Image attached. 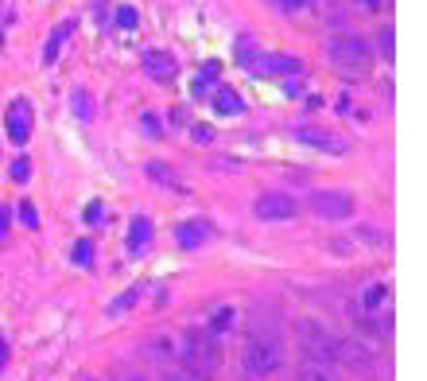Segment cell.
Wrapping results in <instances>:
<instances>
[{"label": "cell", "instance_id": "6da1fadb", "mask_svg": "<svg viewBox=\"0 0 427 381\" xmlns=\"http://www.w3.org/2000/svg\"><path fill=\"white\" fill-rule=\"evenodd\" d=\"M245 373L249 378H272L276 369L284 366V343H280V334L272 327H257V331L245 339Z\"/></svg>", "mask_w": 427, "mask_h": 381}, {"label": "cell", "instance_id": "7a4b0ae2", "mask_svg": "<svg viewBox=\"0 0 427 381\" xmlns=\"http://www.w3.org/2000/svg\"><path fill=\"white\" fill-rule=\"evenodd\" d=\"M179 362H183V369L187 373H194V378L210 381L214 373H218V366H222V346H218V339L206 331H187L183 339H179Z\"/></svg>", "mask_w": 427, "mask_h": 381}, {"label": "cell", "instance_id": "3957f363", "mask_svg": "<svg viewBox=\"0 0 427 381\" xmlns=\"http://www.w3.org/2000/svg\"><path fill=\"white\" fill-rule=\"evenodd\" d=\"M296 339H299L303 354H307L311 362H326V366H338V362H342L346 339H342V334H334L331 327H322L319 319H299Z\"/></svg>", "mask_w": 427, "mask_h": 381}, {"label": "cell", "instance_id": "277c9868", "mask_svg": "<svg viewBox=\"0 0 427 381\" xmlns=\"http://www.w3.org/2000/svg\"><path fill=\"white\" fill-rule=\"evenodd\" d=\"M326 59H331V66L338 74H346V78H357V74L369 71V62H373V51H369V43L361 36H354V32H342V36H331V43H326Z\"/></svg>", "mask_w": 427, "mask_h": 381}, {"label": "cell", "instance_id": "5b68a950", "mask_svg": "<svg viewBox=\"0 0 427 381\" xmlns=\"http://www.w3.org/2000/svg\"><path fill=\"white\" fill-rule=\"evenodd\" d=\"M311 214L326 222H346L354 214V195L350 190H315L311 195Z\"/></svg>", "mask_w": 427, "mask_h": 381}, {"label": "cell", "instance_id": "8992f818", "mask_svg": "<svg viewBox=\"0 0 427 381\" xmlns=\"http://www.w3.org/2000/svg\"><path fill=\"white\" fill-rule=\"evenodd\" d=\"M249 71L257 78H296V74H303V59H296V55H257L249 62Z\"/></svg>", "mask_w": 427, "mask_h": 381}, {"label": "cell", "instance_id": "52a82bcc", "mask_svg": "<svg viewBox=\"0 0 427 381\" xmlns=\"http://www.w3.org/2000/svg\"><path fill=\"white\" fill-rule=\"evenodd\" d=\"M296 199L292 195H261L257 203H253V218H261V222H287V218H296Z\"/></svg>", "mask_w": 427, "mask_h": 381}, {"label": "cell", "instance_id": "ba28073f", "mask_svg": "<svg viewBox=\"0 0 427 381\" xmlns=\"http://www.w3.org/2000/svg\"><path fill=\"white\" fill-rule=\"evenodd\" d=\"M4 132L12 136V144H27L31 140V101L27 97H16L8 113H4Z\"/></svg>", "mask_w": 427, "mask_h": 381}, {"label": "cell", "instance_id": "9c48e42d", "mask_svg": "<svg viewBox=\"0 0 427 381\" xmlns=\"http://www.w3.org/2000/svg\"><path fill=\"white\" fill-rule=\"evenodd\" d=\"M140 66H144V74H148L152 82H159V86H171L179 78V59L175 55H167V51H144Z\"/></svg>", "mask_w": 427, "mask_h": 381}, {"label": "cell", "instance_id": "30bf717a", "mask_svg": "<svg viewBox=\"0 0 427 381\" xmlns=\"http://www.w3.org/2000/svg\"><path fill=\"white\" fill-rule=\"evenodd\" d=\"M210 238H214V226L206 222V218H190V222L175 226V245L179 249H202Z\"/></svg>", "mask_w": 427, "mask_h": 381}, {"label": "cell", "instance_id": "8fae6325", "mask_svg": "<svg viewBox=\"0 0 427 381\" xmlns=\"http://www.w3.org/2000/svg\"><path fill=\"white\" fill-rule=\"evenodd\" d=\"M296 136L311 148H322V152H346V140L331 129H319V125H296Z\"/></svg>", "mask_w": 427, "mask_h": 381}, {"label": "cell", "instance_id": "7c38bea8", "mask_svg": "<svg viewBox=\"0 0 427 381\" xmlns=\"http://www.w3.org/2000/svg\"><path fill=\"white\" fill-rule=\"evenodd\" d=\"M210 97H214V113H222V117H241L245 113V97L233 86H218Z\"/></svg>", "mask_w": 427, "mask_h": 381}, {"label": "cell", "instance_id": "4fadbf2b", "mask_svg": "<svg viewBox=\"0 0 427 381\" xmlns=\"http://www.w3.org/2000/svg\"><path fill=\"white\" fill-rule=\"evenodd\" d=\"M74 32H78V20H62L59 27H55V32H51V39H47V47H43V66H51V62L59 59V51L66 47V39L74 36Z\"/></svg>", "mask_w": 427, "mask_h": 381}, {"label": "cell", "instance_id": "5bb4252c", "mask_svg": "<svg viewBox=\"0 0 427 381\" xmlns=\"http://www.w3.org/2000/svg\"><path fill=\"white\" fill-rule=\"evenodd\" d=\"M148 241H152V222L148 218H132V226H129V253H144L148 249Z\"/></svg>", "mask_w": 427, "mask_h": 381}, {"label": "cell", "instance_id": "9a60e30c", "mask_svg": "<svg viewBox=\"0 0 427 381\" xmlns=\"http://www.w3.org/2000/svg\"><path fill=\"white\" fill-rule=\"evenodd\" d=\"M218 71H222L218 62H206V66H202L198 78H194V86H190V90H194V97H206V94H214V90H218Z\"/></svg>", "mask_w": 427, "mask_h": 381}, {"label": "cell", "instance_id": "2e32d148", "mask_svg": "<svg viewBox=\"0 0 427 381\" xmlns=\"http://www.w3.org/2000/svg\"><path fill=\"white\" fill-rule=\"evenodd\" d=\"M299 381H338V373H334V366H326V362H303L299 366Z\"/></svg>", "mask_w": 427, "mask_h": 381}, {"label": "cell", "instance_id": "e0dca14e", "mask_svg": "<svg viewBox=\"0 0 427 381\" xmlns=\"http://www.w3.org/2000/svg\"><path fill=\"white\" fill-rule=\"evenodd\" d=\"M233 323H237V311H233V308H218V311L210 315V331H206V334L222 339V334L233 331Z\"/></svg>", "mask_w": 427, "mask_h": 381}, {"label": "cell", "instance_id": "ac0fdd59", "mask_svg": "<svg viewBox=\"0 0 427 381\" xmlns=\"http://www.w3.org/2000/svg\"><path fill=\"white\" fill-rule=\"evenodd\" d=\"M70 257H74V265H78V269H94V241L78 238V241H74V249H70Z\"/></svg>", "mask_w": 427, "mask_h": 381}, {"label": "cell", "instance_id": "d6986e66", "mask_svg": "<svg viewBox=\"0 0 427 381\" xmlns=\"http://www.w3.org/2000/svg\"><path fill=\"white\" fill-rule=\"evenodd\" d=\"M70 106H74V113H78L82 121H94V97H90V90H74Z\"/></svg>", "mask_w": 427, "mask_h": 381}, {"label": "cell", "instance_id": "ffe728a7", "mask_svg": "<svg viewBox=\"0 0 427 381\" xmlns=\"http://www.w3.org/2000/svg\"><path fill=\"white\" fill-rule=\"evenodd\" d=\"M148 175H152L159 187H179V175L167 164H159V160H152V164H148Z\"/></svg>", "mask_w": 427, "mask_h": 381}, {"label": "cell", "instance_id": "44dd1931", "mask_svg": "<svg viewBox=\"0 0 427 381\" xmlns=\"http://www.w3.org/2000/svg\"><path fill=\"white\" fill-rule=\"evenodd\" d=\"M392 43H396V27L385 24V27H380V55H385V62L396 59V47H392Z\"/></svg>", "mask_w": 427, "mask_h": 381}, {"label": "cell", "instance_id": "7402d4cb", "mask_svg": "<svg viewBox=\"0 0 427 381\" xmlns=\"http://www.w3.org/2000/svg\"><path fill=\"white\" fill-rule=\"evenodd\" d=\"M140 24V12L132 8V4H125V8H117V27L120 32H132V27Z\"/></svg>", "mask_w": 427, "mask_h": 381}, {"label": "cell", "instance_id": "603a6c76", "mask_svg": "<svg viewBox=\"0 0 427 381\" xmlns=\"http://www.w3.org/2000/svg\"><path fill=\"white\" fill-rule=\"evenodd\" d=\"M136 299H140V288H129V292H125V296H120V299H113V304H109V315H117V311L132 308Z\"/></svg>", "mask_w": 427, "mask_h": 381}, {"label": "cell", "instance_id": "cb8c5ba5", "mask_svg": "<svg viewBox=\"0 0 427 381\" xmlns=\"http://www.w3.org/2000/svg\"><path fill=\"white\" fill-rule=\"evenodd\" d=\"M12 179L16 183H27V179H31V160H24V156L12 160Z\"/></svg>", "mask_w": 427, "mask_h": 381}, {"label": "cell", "instance_id": "d4e9b609", "mask_svg": "<svg viewBox=\"0 0 427 381\" xmlns=\"http://www.w3.org/2000/svg\"><path fill=\"white\" fill-rule=\"evenodd\" d=\"M190 140L206 148V144H214V129H210V125H194V129H190Z\"/></svg>", "mask_w": 427, "mask_h": 381}, {"label": "cell", "instance_id": "484cf974", "mask_svg": "<svg viewBox=\"0 0 427 381\" xmlns=\"http://www.w3.org/2000/svg\"><path fill=\"white\" fill-rule=\"evenodd\" d=\"M20 218H24V226H27V230H36V226H39V214H36V206H31V203H20Z\"/></svg>", "mask_w": 427, "mask_h": 381}, {"label": "cell", "instance_id": "4316f807", "mask_svg": "<svg viewBox=\"0 0 427 381\" xmlns=\"http://www.w3.org/2000/svg\"><path fill=\"white\" fill-rule=\"evenodd\" d=\"M144 132H148L152 140H164V129H159V121H155L152 113H144Z\"/></svg>", "mask_w": 427, "mask_h": 381}, {"label": "cell", "instance_id": "83f0119b", "mask_svg": "<svg viewBox=\"0 0 427 381\" xmlns=\"http://www.w3.org/2000/svg\"><path fill=\"white\" fill-rule=\"evenodd\" d=\"M280 4V12H303V8H311L315 0H276Z\"/></svg>", "mask_w": 427, "mask_h": 381}, {"label": "cell", "instance_id": "f1b7e54d", "mask_svg": "<svg viewBox=\"0 0 427 381\" xmlns=\"http://www.w3.org/2000/svg\"><path fill=\"white\" fill-rule=\"evenodd\" d=\"M159 381H202V378H194V373H187V369H164V378Z\"/></svg>", "mask_w": 427, "mask_h": 381}, {"label": "cell", "instance_id": "f546056e", "mask_svg": "<svg viewBox=\"0 0 427 381\" xmlns=\"http://www.w3.org/2000/svg\"><path fill=\"white\" fill-rule=\"evenodd\" d=\"M101 218H105V206H101V203L86 206V222H90V226H97V222H101Z\"/></svg>", "mask_w": 427, "mask_h": 381}, {"label": "cell", "instance_id": "4dcf8cb0", "mask_svg": "<svg viewBox=\"0 0 427 381\" xmlns=\"http://www.w3.org/2000/svg\"><path fill=\"white\" fill-rule=\"evenodd\" d=\"M8 218H12V210H8V206H0V241H4V234H8Z\"/></svg>", "mask_w": 427, "mask_h": 381}, {"label": "cell", "instance_id": "1f68e13d", "mask_svg": "<svg viewBox=\"0 0 427 381\" xmlns=\"http://www.w3.org/2000/svg\"><path fill=\"white\" fill-rule=\"evenodd\" d=\"M4 358H8V346H4V334H0V369H4Z\"/></svg>", "mask_w": 427, "mask_h": 381}, {"label": "cell", "instance_id": "d6a6232c", "mask_svg": "<svg viewBox=\"0 0 427 381\" xmlns=\"http://www.w3.org/2000/svg\"><path fill=\"white\" fill-rule=\"evenodd\" d=\"M361 4H365V8H377V0H361Z\"/></svg>", "mask_w": 427, "mask_h": 381}, {"label": "cell", "instance_id": "836d02e7", "mask_svg": "<svg viewBox=\"0 0 427 381\" xmlns=\"http://www.w3.org/2000/svg\"><path fill=\"white\" fill-rule=\"evenodd\" d=\"M125 381H144V378H132V373H129V378H125Z\"/></svg>", "mask_w": 427, "mask_h": 381}]
</instances>
